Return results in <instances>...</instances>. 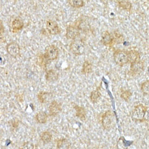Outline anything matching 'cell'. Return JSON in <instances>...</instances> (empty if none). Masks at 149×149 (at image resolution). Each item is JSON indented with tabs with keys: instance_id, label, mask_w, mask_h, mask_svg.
<instances>
[{
	"instance_id": "6da1fadb",
	"label": "cell",
	"mask_w": 149,
	"mask_h": 149,
	"mask_svg": "<svg viewBox=\"0 0 149 149\" xmlns=\"http://www.w3.org/2000/svg\"><path fill=\"white\" fill-rule=\"evenodd\" d=\"M102 123L103 127L107 130L113 129L116 124V117L112 112L108 111L102 115Z\"/></svg>"
},
{
	"instance_id": "7a4b0ae2",
	"label": "cell",
	"mask_w": 149,
	"mask_h": 149,
	"mask_svg": "<svg viewBox=\"0 0 149 149\" xmlns=\"http://www.w3.org/2000/svg\"><path fill=\"white\" fill-rule=\"evenodd\" d=\"M147 109V107L143 104L138 105L135 106L132 112L131 118L134 121H143L144 119Z\"/></svg>"
},
{
	"instance_id": "3957f363",
	"label": "cell",
	"mask_w": 149,
	"mask_h": 149,
	"mask_svg": "<svg viewBox=\"0 0 149 149\" xmlns=\"http://www.w3.org/2000/svg\"><path fill=\"white\" fill-rule=\"evenodd\" d=\"M114 60L116 63L120 66H123L130 63L128 52L117 51L114 53Z\"/></svg>"
},
{
	"instance_id": "277c9868",
	"label": "cell",
	"mask_w": 149,
	"mask_h": 149,
	"mask_svg": "<svg viewBox=\"0 0 149 149\" xmlns=\"http://www.w3.org/2000/svg\"><path fill=\"white\" fill-rule=\"evenodd\" d=\"M85 43L81 40H75L71 44V52L75 55H82L85 52Z\"/></svg>"
},
{
	"instance_id": "5b68a950",
	"label": "cell",
	"mask_w": 149,
	"mask_h": 149,
	"mask_svg": "<svg viewBox=\"0 0 149 149\" xmlns=\"http://www.w3.org/2000/svg\"><path fill=\"white\" fill-rule=\"evenodd\" d=\"M59 55V49L54 45H50L46 47L45 49V58L49 60H54L57 59Z\"/></svg>"
},
{
	"instance_id": "8992f818",
	"label": "cell",
	"mask_w": 149,
	"mask_h": 149,
	"mask_svg": "<svg viewBox=\"0 0 149 149\" xmlns=\"http://www.w3.org/2000/svg\"><path fill=\"white\" fill-rule=\"evenodd\" d=\"M80 35V29L78 27L69 26L66 29V36L68 39H75Z\"/></svg>"
},
{
	"instance_id": "52a82bcc",
	"label": "cell",
	"mask_w": 149,
	"mask_h": 149,
	"mask_svg": "<svg viewBox=\"0 0 149 149\" xmlns=\"http://www.w3.org/2000/svg\"><path fill=\"white\" fill-rule=\"evenodd\" d=\"M144 64L141 61L138 60L134 63H132L131 65L130 72L132 75L139 74L144 70Z\"/></svg>"
},
{
	"instance_id": "ba28073f",
	"label": "cell",
	"mask_w": 149,
	"mask_h": 149,
	"mask_svg": "<svg viewBox=\"0 0 149 149\" xmlns=\"http://www.w3.org/2000/svg\"><path fill=\"white\" fill-rule=\"evenodd\" d=\"M7 51L10 55L16 58L20 54V47L17 43L13 42L8 44L7 46Z\"/></svg>"
},
{
	"instance_id": "9c48e42d",
	"label": "cell",
	"mask_w": 149,
	"mask_h": 149,
	"mask_svg": "<svg viewBox=\"0 0 149 149\" xmlns=\"http://www.w3.org/2000/svg\"><path fill=\"white\" fill-rule=\"evenodd\" d=\"M46 27L49 34L56 35L60 32V28L58 24L53 20H48L46 23Z\"/></svg>"
},
{
	"instance_id": "30bf717a",
	"label": "cell",
	"mask_w": 149,
	"mask_h": 149,
	"mask_svg": "<svg viewBox=\"0 0 149 149\" xmlns=\"http://www.w3.org/2000/svg\"><path fill=\"white\" fill-rule=\"evenodd\" d=\"M49 113L51 116H55L61 111L62 110V106L60 103L56 102V101H53L51 102L50 104V106L49 107Z\"/></svg>"
},
{
	"instance_id": "8fae6325",
	"label": "cell",
	"mask_w": 149,
	"mask_h": 149,
	"mask_svg": "<svg viewBox=\"0 0 149 149\" xmlns=\"http://www.w3.org/2000/svg\"><path fill=\"white\" fill-rule=\"evenodd\" d=\"M102 42L105 46L112 45L114 42V40L113 36L110 34L108 31H104L102 36Z\"/></svg>"
},
{
	"instance_id": "7c38bea8",
	"label": "cell",
	"mask_w": 149,
	"mask_h": 149,
	"mask_svg": "<svg viewBox=\"0 0 149 149\" xmlns=\"http://www.w3.org/2000/svg\"><path fill=\"white\" fill-rule=\"evenodd\" d=\"M59 77L58 73L54 70H50L46 72L45 78L47 81L53 82L56 81Z\"/></svg>"
},
{
	"instance_id": "4fadbf2b",
	"label": "cell",
	"mask_w": 149,
	"mask_h": 149,
	"mask_svg": "<svg viewBox=\"0 0 149 149\" xmlns=\"http://www.w3.org/2000/svg\"><path fill=\"white\" fill-rule=\"evenodd\" d=\"M24 27V22L19 18H16L12 22V28L13 33H17Z\"/></svg>"
},
{
	"instance_id": "5bb4252c",
	"label": "cell",
	"mask_w": 149,
	"mask_h": 149,
	"mask_svg": "<svg viewBox=\"0 0 149 149\" xmlns=\"http://www.w3.org/2000/svg\"><path fill=\"white\" fill-rule=\"evenodd\" d=\"M74 108L76 111V116L82 120H85L86 116V112L85 109L84 107L77 105H75Z\"/></svg>"
},
{
	"instance_id": "9a60e30c",
	"label": "cell",
	"mask_w": 149,
	"mask_h": 149,
	"mask_svg": "<svg viewBox=\"0 0 149 149\" xmlns=\"http://www.w3.org/2000/svg\"><path fill=\"white\" fill-rule=\"evenodd\" d=\"M51 96V94L49 92H41L38 95V98L41 103H46L49 100Z\"/></svg>"
},
{
	"instance_id": "2e32d148",
	"label": "cell",
	"mask_w": 149,
	"mask_h": 149,
	"mask_svg": "<svg viewBox=\"0 0 149 149\" xmlns=\"http://www.w3.org/2000/svg\"><path fill=\"white\" fill-rule=\"evenodd\" d=\"M70 143L66 139H59L57 141V149H70Z\"/></svg>"
},
{
	"instance_id": "e0dca14e",
	"label": "cell",
	"mask_w": 149,
	"mask_h": 149,
	"mask_svg": "<svg viewBox=\"0 0 149 149\" xmlns=\"http://www.w3.org/2000/svg\"><path fill=\"white\" fill-rule=\"evenodd\" d=\"M36 120L40 124H45L47 122L48 116L44 112L41 111L36 114Z\"/></svg>"
},
{
	"instance_id": "ac0fdd59",
	"label": "cell",
	"mask_w": 149,
	"mask_h": 149,
	"mask_svg": "<svg viewBox=\"0 0 149 149\" xmlns=\"http://www.w3.org/2000/svg\"><path fill=\"white\" fill-rule=\"evenodd\" d=\"M129 53V56L130 63H134L137 61L140 58V54L138 52L136 51H131L128 52Z\"/></svg>"
},
{
	"instance_id": "d6986e66",
	"label": "cell",
	"mask_w": 149,
	"mask_h": 149,
	"mask_svg": "<svg viewBox=\"0 0 149 149\" xmlns=\"http://www.w3.org/2000/svg\"><path fill=\"white\" fill-rule=\"evenodd\" d=\"M118 3L119 6V7H120L121 8L125 9L126 10L130 11L131 9L132 4H131V3L129 1H126V0L118 1Z\"/></svg>"
},
{
	"instance_id": "ffe728a7",
	"label": "cell",
	"mask_w": 149,
	"mask_h": 149,
	"mask_svg": "<svg viewBox=\"0 0 149 149\" xmlns=\"http://www.w3.org/2000/svg\"><path fill=\"white\" fill-rule=\"evenodd\" d=\"M100 97H101V93L99 90V89L98 90L97 89L96 90L91 92L90 95L91 100L93 103H95L98 102Z\"/></svg>"
},
{
	"instance_id": "44dd1931",
	"label": "cell",
	"mask_w": 149,
	"mask_h": 149,
	"mask_svg": "<svg viewBox=\"0 0 149 149\" xmlns=\"http://www.w3.org/2000/svg\"><path fill=\"white\" fill-rule=\"evenodd\" d=\"M92 71V66L88 61H85L84 64L82 68V73L83 74H88L90 73Z\"/></svg>"
},
{
	"instance_id": "7402d4cb",
	"label": "cell",
	"mask_w": 149,
	"mask_h": 149,
	"mask_svg": "<svg viewBox=\"0 0 149 149\" xmlns=\"http://www.w3.org/2000/svg\"><path fill=\"white\" fill-rule=\"evenodd\" d=\"M52 135L48 131H45L41 135V139L44 144H47L51 141Z\"/></svg>"
},
{
	"instance_id": "603a6c76",
	"label": "cell",
	"mask_w": 149,
	"mask_h": 149,
	"mask_svg": "<svg viewBox=\"0 0 149 149\" xmlns=\"http://www.w3.org/2000/svg\"><path fill=\"white\" fill-rule=\"evenodd\" d=\"M69 4L74 8H80L84 5V1L82 0H69L68 1Z\"/></svg>"
},
{
	"instance_id": "cb8c5ba5",
	"label": "cell",
	"mask_w": 149,
	"mask_h": 149,
	"mask_svg": "<svg viewBox=\"0 0 149 149\" xmlns=\"http://www.w3.org/2000/svg\"><path fill=\"white\" fill-rule=\"evenodd\" d=\"M141 90L142 92L145 95H149V80L141 84Z\"/></svg>"
},
{
	"instance_id": "d4e9b609",
	"label": "cell",
	"mask_w": 149,
	"mask_h": 149,
	"mask_svg": "<svg viewBox=\"0 0 149 149\" xmlns=\"http://www.w3.org/2000/svg\"><path fill=\"white\" fill-rule=\"evenodd\" d=\"M113 38L115 43H121L123 42V41L124 40L123 36L117 32L114 33V36Z\"/></svg>"
},
{
	"instance_id": "484cf974",
	"label": "cell",
	"mask_w": 149,
	"mask_h": 149,
	"mask_svg": "<svg viewBox=\"0 0 149 149\" xmlns=\"http://www.w3.org/2000/svg\"><path fill=\"white\" fill-rule=\"evenodd\" d=\"M132 95V93L129 90L124 91L122 92L120 97L122 99L125 100V101H127Z\"/></svg>"
},
{
	"instance_id": "4316f807",
	"label": "cell",
	"mask_w": 149,
	"mask_h": 149,
	"mask_svg": "<svg viewBox=\"0 0 149 149\" xmlns=\"http://www.w3.org/2000/svg\"><path fill=\"white\" fill-rule=\"evenodd\" d=\"M20 149H34V145L31 142L24 143Z\"/></svg>"
},
{
	"instance_id": "83f0119b",
	"label": "cell",
	"mask_w": 149,
	"mask_h": 149,
	"mask_svg": "<svg viewBox=\"0 0 149 149\" xmlns=\"http://www.w3.org/2000/svg\"><path fill=\"white\" fill-rule=\"evenodd\" d=\"M3 33H4V27H3L2 21H1V36L3 35Z\"/></svg>"
}]
</instances>
